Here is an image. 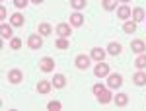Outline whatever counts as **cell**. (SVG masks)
I'll return each mask as SVG.
<instances>
[{"mask_svg": "<svg viewBox=\"0 0 146 111\" xmlns=\"http://www.w3.org/2000/svg\"><path fill=\"white\" fill-rule=\"evenodd\" d=\"M55 58L53 56H43L41 60H39V68H41V72H53L55 70Z\"/></svg>", "mask_w": 146, "mask_h": 111, "instance_id": "cell-1", "label": "cell"}, {"mask_svg": "<svg viewBox=\"0 0 146 111\" xmlns=\"http://www.w3.org/2000/svg\"><path fill=\"white\" fill-rule=\"evenodd\" d=\"M94 74H96L98 78L109 76V64H107V62H103V60H100V62L94 66Z\"/></svg>", "mask_w": 146, "mask_h": 111, "instance_id": "cell-2", "label": "cell"}, {"mask_svg": "<svg viewBox=\"0 0 146 111\" xmlns=\"http://www.w3.org/2000/svg\"><path fill=\"white\" fill-rule=\"evenodd\" d=\"M121 86H123V76L121 74H109L107 76V88L117 90V88H121Z\"/></svg>", "mask_w": 146, "mask_h": 111, "instance_id": "cell-3", "label": "cell"}, {"mask_svg": "<svg viewBox=\"0 0 146 111\" xmlns=\"http://www.w3.org/2000/svg\"><path fill=\"white\" fill-rule=\"evenodd\" d=\"M43 35H37V33H31L29 37H27V45H29V49H33V51H37V49H41L43 47V39H41Z\"/></svg>", "mask_w": 146, "mask_h": 111, "instance_id": "cell-4", "label": "cell"}, {"mask_svg": "<svg viewBox=\"0 0 146 111\" xmlns=\"http://www.w3.org/2000/svg\"><path fill=\"white\" fill-rule=\"evenodd\" d=\"M22 80H23V72L20 68H12L10 72H8V82L10 84H20Z\"/></svg>", "mask_w": 146, "mask_h": 111, "instance_id": "cell-5", "label": "cell"}, {"mask_svg": "<svg viewBox=\"0 0 146 111\" xmlns=\"http://www.w3.org/2000/svg\"><path fill=\"white\" fill-rule=\"evenodd\" d=\"M55 31H56V35H58V37H68V35L72 33V25L62 22V23H58V25L55 27Z\"/></svg>", "mask_w": 146, "mask_h": 111, "instance_id": "cell-6", "label": "cell"}, {"mask_svg": "<svg viewBox=\"0 0 146 111\" xmlns=\"http://www.w3.org/2000/svg\"><path fill=\"white\" fill-rule=\"evenodd\" d=\"M68 22H70L72 27H80V25H84V16L78 14V12H74V14L68 16Z\"/></svg>", "mask_w": 146, "mask_h": 111, "instance_id": "cell-7", "label": "cell"}, {"mask_svg": "<svg viewBox=\"0 0 146 111\" xmlns=\"http://www.w3.org/2000/svg\"><path fill=\"white\" fill-rule=\"evenodd\" d=\"M90 58H92V56H88V55H78V56H76V68L86 70V68L90 66Z\"/></svg>", "mask_w": 146, "mask_h": 111, "instance_id": "cell-8", "label": "cell"}, {"mask_svg": "<svg viewBox=\"0 0 146 111\" xmlns=\"http://www.w3.org/2000/svg\"><path fill=\"white\" fill-rule=\"evenodd\" d=\"M96 98H98V101H100V103H103V105H105V103H109V101L113 100V96H111V92H109V90H101L100 94H96Z\"/></svg>", "mask_w": 146, "mask_h": 111, "instance_id": "cell-9", "label": "cell"}, {"mask_svg": "<svg viewBox=\"0 0 146 111\" xmlns=\"http://www.w3.org/2000/svg\"><path fill=\"white\" fill-rule=\"evenodd\" d=\"M53 88V82H49V80H39L37 82V92L39 94H49Z\"/></svg>", "mask_w": 146, "mask_h": 111, "instance_id": "cell-10", "label": "cell"}, {"mask_svg": "<svg viewBox=\"0 0 146 111\" xmlns=\"http://www.w3.org/2000/svg\"><path fill=\"white\" fill-rule=\"evenodd\" d=\"M117 16H119L121 20H129V18L133 16V12H131L129 6H119V8H117Z\"/></svg>", "mask_w": 146, "mask_h": 111, "instance_id": "cell-11", "label": "cell"}, {"mask_svg": "<svg viewBox=\"0 0 146 111\" xmlns=\"http://www.w3.org/2000/svg\"><path fill=\"white\" fill-rule=\"evenodd\" d=\"M53 86L55 88H64L66 86V76L64 74H55L53 76Z\"/></svg>", "mask_w": 146, "mask_h": 111, "instance_id": "cell-12", "label": "cell"}, {"mask_svg": "<svg viewBox=\"0 0 146 111\" xmlns=\"http://www.w3.org/2000/svg\"><path fill=\"white\" fill-rule=\"evenodd\" d=\"M90 56L94 58V60H98V62H100V60H103V58H105V51H103L101 47H96V49H92Z\"/></svg>", "mask_w": 146, "mask_h": 111, "instance_id": "cell-13", "label": "cell"}, {"mask_svg": "<svg viewBox=\"0 0 146 111\" xmlns=\"http://www.w3.org/2000/svg\"><path fill=\"white\" fill-rule=\"evenodd\" d=\"M133 82H135L136 86H146V72L138 70L135 76H133Z\"/></svg>", "mask_w": 146, "mask_h": 111, "instance_id": "cell-14", "label": "cell"}, {"mask_svg": "<svg viewBox=\"0 0 146 111\" xmlns=\"http://www.w3.org/2000/svg\"><path fill=\"white\" fill-rule=\"evenodd\" d=\"M121 43H117V41H111V43L107 45V53L109 55H121Z\"/></svg>", "mask_w": 146, "mask_h": 111, "instance_id": "cell-15", "label": "cell"}, {"mask_svg": "<svg viewBox=\"0 0 146 111\" xmlns=\"http://www.w3.org/2000/svg\"><path fill=\"white\" fill-rule=\"evenodd\" d=\"M0 35H2V39H12V23L10 25L2 23L0 25Z\"/></svg>", "mask_w": 146, "mask_h": 111, "instance_id": "cell-16", "label": "cell"}, {"mask_svg": "<svg viewBox=\"0 0 146 111\" xmlns=\"http://www.w3.org/2000/svg\"><path fill=\"white\" fill-rule=\"evenodd\" d=\"M127 103H129V96L127 94H117L115 96V105L117 107H125Z\"/></svg>", "mask_w": 146, "mask_h": 111, "instance_id": "cell-17", "label": "cell"}, {"mask_svg": "<svg viewBox=\"0 0 146 111\" xmlns=\"http://www.w3.org/2000/svg\"><path fill=\"white\" fill-rule=\"evenodd\" d=\"M23 22H25V20H23L22 14H14V16H10V23L14 25V27H22Z\"/></svg>", "mask_w": 146, "mask_h": 111, "instance_id": "cell-18", "label": "cell"}, {"mask_svg": "<svg viewBox=\"0 0 146 111\" xmlns=\"http://www.w3.org/2000/svg\"><path fill=\"white\" fill-rule=\"evenodd\" d=\"M131 49H133L135 53H138V55H140V53H142V51L146 49V45H144V41H140V39H135V41L131 43Z\"/></svg>", "mask_w": 146, "mask_h": 111, "instance_id": "cell-19", "label": "cell"}, {"mask_svg": "<svg viewBox=\"0 0 146 111\" xmlns=\"http://www.w3.org/2000/svg\"><path fill=\"white\" fill-rule=\"evenodd\" d=\"M123 31L125 33H135L136 31V22L133 20V22H125L123 23Z\"/></svg>", "mask_w": 146, "mask_h": 111, "instance_id": "cell-20", "label": "cell"}, {"mask_svg": "<svg viewBox=\"0 0 146 111\" xmlns=\"http://www.w3.org/2000/svg\"><path fill=\"white\" fill-rule=\"evenodd\" d=\"M117 2H119V0H103V2H101V4H103V10L113 12V10H115V6H117Z\"/></svg>", "mask_w": 146, "mask_h": 111, "instance_id": "cell-21", "label": "cell"}, {"mask_svg": "<svg viewBox=\"0 0 146 111\" xmlns=\"http://www.w3.org/2000/svg\"><path fill=\"white\" fill-rule=\"evenodd\" d=\"M135 66L138 68V70H142V68H146V55H138L135 60Z\"/></svg>", "mask_w": 146, "mask_h": 111, "instance_id": "cell-22", "label": "cell"}, {"mask_svg": "<svg viewBox=\"0 0 146 111\" xmlns=\"http://www.w3.org/2000/svg\"><path fill=\"white\" fill-rule=\"evenodd\" d=\"M37 31H39V35H43V37H45V35H51L53 29H51V25H49V23H41V25L37 27Z\"/></svg>", "mask_w": 146, "mask_h": 111, "instance_id": "cell-23", "label": "cell"}, {"mask_svg": "<svg viewBox=\"0 0 146 111\" xmlns=\"http://www.w3.org/2000/svg\"><path fill=\"white\" fill-rule=\"evenodd\" d=\"M55 45H56V49H60V51H66V49H68V39H66V37H58Z\"/></svg>", "mask_w": 146, "mask_h": 111, "instance_id": "cell-24", "label": "cell"}, {"mask_svg": "<svg viewBox=\"0 0 146 111\" xmlns=\"http://www.w3.org/2000/svg\"><path fill=\"white\" fill-rule=\"evenodd\" d=\"M133 20H135V22H142V20H144V10H142V8H135V10H133Z\"/></svg>", "mask_w": 146, "mask_h": 111, "instance_id": "cell-25", "label": "cell"}, {"mask_svg": "<svg viewBox=\"0 0 146 111\" xmlns=\"http://www.w3.org/2000/svg\"><path fill=\"white\" fill-rule=\"evenodd\" d=\"M70 6L74 10H82V8H86V0H70Z\"/></svg>", "mask_w": 146, "mask_h": 111, "instance_id": "cell-26", "label": "cell"}, {"mask_svg": "<svg viewBox=\"0 0 146 111\" xmlns=\"http://www.w3.org/2000/svg\"><path fill=\"white\" fill-rule=\"evenodd\" d=\"M60 101H49L47 103V109H51V111H60Z\"/></svg>", "mask_w": 146, "mask_h": 111, "instance_id": "cell-27", "label": "cell"}, {"mask_svg": "<svg viewBox=\"0 0 146 111\" xmlns=\"http://www.w3.org/2000/svg\"><path fill=\"white\" fill-rule=\"evenodd\" d=\"M22 47V39L20 37H12L10 39V49H20Z\"/></svg>", "mask_w": 146, "mask_h": 111, "instance_id": "cell-28", "label": "cell"}, {"mask_svg": "<svg viewBox=\"0 0 146 111\" xmlns=\"http://www.w3.org/2000/svg\"><path fill=\"white\" fill-rule=\"evenodd\" d=\"M14 4H16V8H25L27 6V0H14Z\"/></svg>", "mask_w": 146, "mask_h": 111, "instance_id": "cell-29", "label": "cell"}, {"mask_svg": "<svg viewBox=\"0 0 146 111\" xmlns=\"http://www.w3.org/2000/svg\"><path fill=\"white\" fill-rule=\"evenodd\" d=\"M103 88H105L103 84H94V88H92V92H94V94H100V92H101Z\"/></svg>", "mask_w": 146, "mask_h": 111, "instance_id": "cell-30", "label": "cell"}, {"mask_svg": "<svg viewBox=\"0 0 146 111\" xmlns=\"http://www.w3.org/2000/svg\"><path fill=\"white\" fill-rule=\"evenodd\" d=\"M0 18L6 20V8H4V6H0Z\"/></svg>", "mask_w": 146, "mask_h": 111, "instance_id": "cell-31", "label": "cell"}, {"mask_svg": "<svg viewBox=\"0 0 146 111\" xmlns=\"http://www.w3.org/2000/svg\"><path fill=\"white\" fill-rule=\"evenodd\" d=\"M33 4H41V2H45V0H31Z\"/></svg>", "mask_w": 146, "mask_h": 111, "instance_id": "cell-32", "label": "cell"}, {"mask_svg": "<svg viewBox=\"0 0 146 111\" xmlns=\"http://www.w3.org/2000/svg\"><path fill=\"white\" fill-rule=\"evenodd\" d=\"M119 2H125V4H127V2H131V0H119Z\"/></svg>", "mask_w": 146, "mask_h": 111, "instance_id": "cell-33", "label": "cell"}, {"mask_svg": "<svg viewBox=\"0 0 146 111\" xmlns=\"http://www.w3.org/2000/svg\"><path fill=\"white\" fill-rule=\"evenodd\" d=\"M144 20H146V18H144Z\"/></svg>", "mask_w": 146, "mask_h": 111, "instance_id": "cell-34", "label": "cell"}]
</instances>
